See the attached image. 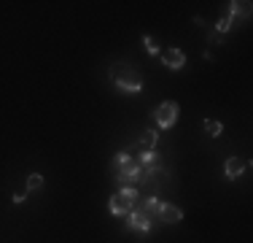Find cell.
I'll return each instance as SVG.
<instances>
[{
    "mask_svg": "<svg viewBox=\"0 0 253 243\" xmlns=\"http://www.w3.org/2000/svg\"><path fill=\"white\" fill-rule=\"evenodd\" d=\"M111 170L116 176L119 186H140L143 184V168L137 165V160L129 151H119L111 162Z\"/></svg>",
    "mask_w": 253,
    "mask_h": 243,
    "instance_id": "cell-1",
    "label": "cell"
},
{
    "mask_svg": "<svg viewBox=\"0 0 253 243\" xmlns=\"http://www.w3.org/2000/svg\"><path fill=\"white\" fill-rule=\"evenodd\" d=\"M111 81L122 89L124 95H137L143 89V78H140V70L129 62H116L111 68Z\"/></svg>",
    "mask_w": 253,
    "mask_h": 243,
    "instance_id": "cell-2",
    "label": "cell"
},
{
    "mask_svg": "<svg viewBox=\"0 0 253 243\" xmlns=\"http://www.w3.org/2000/svg\"><path fill=\"white\" fill-rule=\"evenodd\" d=\"M137 200H140V189H137V186H122V189L108 200V211H111L113 216H126L135 208Z\"/></svg>",
    "mask_w": 253,
    "mask_h": 243,
    "instance_id": "cell-3",
    "label": "cell"
},
{
    "mask_svg": "<svg viewBox=\"0 0 253 243\" xmlns=\"http://www.w3.org/2000/svg\"><path fill=\"white\" fill-rule=\"evenodd\" d=\"M180 117V106L175 100H165L159 108L154 111V122L156 127H162V130H170V127H175V122Z\"/></svg>",
    "mask_w": 253,
    "mask_h": 243,
    "instance_id": "cell-4",
    "label": "cell"
},
{
    "mask_svg": "<svg viewBox=\"0 0 253 243\" xmlns=\"http://www.w3.org/2000/svg\"><path fill=\"white\" fill-rule=\"evenodd\" d=\"M154 227H156V219L143 214V211L132 208L129 214H126V230H135V233H140V235H148Z\"/></svg>",
    "mask_w": 253,
    "mask_h": 243,
    "instance_id": "cell-5",
    "label": "cell"
},
{
    "mask_svg": "<svg viewBox=\"0 0 253 243\" xmlns=\"http://www.w3.org/2000/svg\"><path fill=\"white\" fill-rule=\"evenodd\" d=\"M162 62H165V68H170V70H180L186 65V54H183V49H178V46H170V49H162Z\"/></svg>",
    "mask_w": 253,
    "mask_h": 243,
    "instance_id": "cell-6",
    "label": "cell"
},
{
    "mask_svg": "<svg viewBox=\"0 0 253 243\" xmlns=\"http://www.w3.org/2000/svg\"><path fill=\"white\" fill-rule=\"evenodd\" d=\"M154 219H156V222H162V224H178V222H183V211H180L178 205L162 203Z\"/></svg>",
    "mask_w": 253,
    "mask_h": 243,
    "instance_id": "cell-7",
    "label": "cell"
},
{
    "mask_svg": "<svg viewBox=\"0 0 253 243\" xmlns=\"http://www.w3.org/2000/svg\"><path fill=\"white\" fill-rule=\"evenodd\" d=\"M248 168H251V162H248V160H243V157H229V160L224 162V173H226V179H229V181L240 179V176H243Z\"/></svg>",
    "mask_w": 253,
    "mask_h": 243,
    "instance_id": "cell-8",
    "label": "cell"
},
{
    "mask_svg": "<svg viewBox=\"0 0 253 243\" xmlns=\"http://www.w3.org/2000/svg\"><path fill=\"white\" fill-rule=\"evenodd\" d=\"M135 160H137V165L143 168V173L162 168V154H159L156 149H151V151H140V157H135Z\"/></svg>",
    "mask_w": 253,
    "mask_h": 243,
    "instance_id": "cell-9",
    "label": "cell"
},
{
    "mask_svg": "<svg viewBox=\"0 0 253 243\" xmlns=\"http://www.w3.org/2000/svg\"><path fill=\"white\" fill-rule=\"evenodd\" d=\"M159 205H162V200L156 197V194H146V197H140V200L135 203V208H137V211H143V214H148V216H156Z\"/></svg>",
    "mask_w": 253,
    "mask_h": 243,
    "instance_id": "cell-10",
    "label": "cell"
},
{
    "mask_svg": "<svg viewBox=\"0 0 253 243\" xmlns=\"http://www.w3.org/2000/svg\"><path fill=\"white\" fill-rule=\"evenodd\" d=\"M226 14L232 16V19H237V16L248 19V16H251V3H248V0H232L229 8H226Z\"/></svg>",
    "mask_w": 253,
    "mask_h": 243,
    "instance_id": "cell-11",
    "label": "cell"
},
{
    "mask_svg": "<svg viewBox=\"0 0 253 243\" xmlns=\"http://www.w3.org/2000/svg\"><path fill=\"white\" fill-rule=\"evenodd\" d=\"M156 141H159V132H156V130H146V132H143V138H140V149L143 151H151V149H156Z\"/></svg>",
    "mask_w": 253,
    "mask_h": 243,
    "instance_id": "cell-12",
    "label": "cell"
},
{
    "mask_svg": "<svg viewBox=\"0 0 253 243\" xmlns=\"http://www.w3.org/2000/svg\"><path fill=\"white\" fill-rule=\"evenodd\" d=\"M205 132H208L210 138H218L221 132H224V124L215 122V119H205Z\"/></svg>",
    "mask_w": 253,
    "mask_h": 243,
    "instance_id": "cell-13",
    "label": "cell"
},
{
    "mask_svg": "<svg viewBox=\"0 0 253 243\" xmlns=\"http://www.w3.org/2000/svg\"><path fill=\"white\" fill-rule=\"evenodd\" d=\"M43 184H46V179H43L41 173H30V176H27V189H30V192L43 189Z\"/></svg>",
    "mask_w": 253,
    "mask_h": 243,
    "instance_id": "cell-14",
    "label": "cell"
},
{
    "mask_svg": "<svg viewBox=\"0 0 253 243\" xmlns=\"http://www.w3.org/2000/svg\"><path fill=\"white\" fill-rule=\"evenodd\" d=\"M232 24H234V19H232L229 14H224L218 22H215V30H213V33H218V35H226L229 30H232Z\"/></svg>",
    "mask_w": 253,
    "mask_h": 243,
    "instance_id": "cell-15",
    "label": "cell"
},
{
    "mask_svg": "<svg viewBox=\"0 0 253 243\" xmlns=\"http://www.w3.org/2000/svg\"><path fill=\"white\" fill-rule=\"evenodd\" d=\"M143 44H146V52H148V54H162V49H159V44H156V38H151V35H146V38H143Z\"/></svg>",
    "mask_w": 253,
    "mask_h": 243,
    "instance_id": "cell-16",
    "label": "cell"
},
{
    "mask_svg": "<svg viewBox=\"0 0 253 243\" xmlns=\"http://www.w3.org/2000/svg\"><path fill=\"white\" fill-rule=\"evenodd\" d=\"M25 200H27V194H25V192H16V194H14V203H16V205H22Z\"/></svg>",
    "mask_w": 253,
    "mask_h": 243,
    "instance_id": "cell-17",
    "label": "cell"
}]
</instances>
